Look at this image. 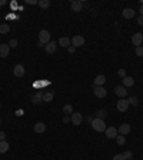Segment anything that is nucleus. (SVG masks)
Segmentation results:
<instances>
[{
    "label": "nucleus",
    "instance_id": "nucleus-43",
    "mask_svg": "<svg viewBox=\"0 0 143 160\" xmlns=\"http://www.w3.org/2000/svg\"><path fill=\"white\" fill-rule=\"evenodd\" d=\"M0 107H2V105H0Z\"/></svg>",
    "mask_w": 143,
    "mask_h": 160
},
{
    "label": "nucleus",
    "instance_id": "nucleus-5",
    "mask_svg": "<svg viewBox=\"0 0 143 160\" xmlns=\"http://www.w3.org/2000/svg\"><path fill=\"white\" fill-rule=\"evenodd\" d=\"M72 44H73L75 47H82L83 44H84V37L80 36V34L73 36V37H72Z\"/></svg>",
    "mask_w": 143,
    "mask_h": 160
},
{
    "label": "nucleus",
    "instance_id": "nucleus-23",
    "mask_svg": "<svg viewBox=\"0 0 143 160\" xmlns=\"http://www.w3.org/2000/svg\"><path fill=\"white\" fill-rule=\"evenodd\" d=\"M94 116L97 117V119H102V120H105L106 116H107V111H106V109H100V110H97L96 113H94Z\"/></svg>",
    "mask_w": 143,
    "mask_h": 160
},
{
    "label": "nucleus",
    "instance_id": "nucleus-3",
    "mask_svg": "<svg viewBox=\"0 0 143 160\" xmlns=\"http://www.w3.org/2000/svg\"><path fill=\"white\" fill-rule=\"evenodd\" d=\"M70 120L75 126H79V124H82V121H83V115L79 113V111H73L70 115Z\"/></svg>",
    "mask_w": 143,
    "mask_h": 160
},
{
    "label": "nucleus",
    "instance_id": "nucleus-33",
    "mask_svg": "<svg viewBox=\"0 0 143 160\" xmlns=\"http://www.w3.org/2000/svg\"><path fill=\"white\" fill-rule=\"evenodd\" d=\"M9 46H10V47H13V49H14V47H17V40L16 39H11L10 43H9Z\"/></svg>",
    "mask_w": 143,
    "mask_h": 160
},
{
    "label": "nucleus",
    "instance_id": "nucleus-2",
    "mask_svg": "<svg viewBox=\"0 0 143 160\" xmlns=\"http://www.w3.org/2000/svg\"><path fill=\"white\" fill-rule=\"evenodd\" d=\"M39 42H40V43H43L44 46L49 43V42H50L49 30H40V32H39Z\"/></svg>",
    "mask_w": 143,
    "mask_h": 160
},
{
    "label": "nucleus",
    "instance_id": "nucleus-19",
    "mask_svg": "<svg viewBox=\"0 0 143 160\" xmlns=\"http://www.w3.org/2000/svg\"><path fill=\"white\" fill-rule=\"evenodd\" d=\"M33 129H34V132H36V133H44V132H46V124L42 123V121H39V123L34 124Z\"/></svg>",
    "mask_w": 143,
    "mask_h": 160
},
{
    "label": "nucleus",
    "instance_id": "nucleus-12",
    "mask_svg": "<svg viewBox=\"0 0 143 160\" xmlns=\"http://www.w3.org/2000/svg\"><path fill=\"white\" fill-rule=\"evenodd\" d=\"M115 93H116V96H119L120 99H125V97L127 96L126 87H123V86H116V87H115Z\"/></svg>",
    "mask_w": 143,
    "mask_h": 160
},
{
    "label": "nucleus",
    "instance_id": "nucleus-17",
    "mask_svg": "<svg viewBox=\"0 0 143 160\" xmlns=\"http://www.w3.org/2000/svg\"><path fill=\"white\" fill-rule=\"evenodd\" d=\"M105 83H106V76H103V74H99V76L94 77V86H103Z\"/></svg>",
    "mask_w": 143,
    "mask_h": 160
},
{
    "label": "nucleus",
    "instance_id": "nucleus-20",
    "mask_svg": "<svg viewBox=\"0 0 143 160\" xmlns=\"http://www.w3.org/2000/svg\"><path fill=\"white\" fill-rule=\"evenodd\" d=\"M122 14H123V17H125V19H132V17H135L136 11L133 10V9H125Z\"/></svg>",
    "mask_w": 143,
    "mask_h": 160
},
{
    "label": "nucleus",
    "instance_id": "nucleus-11",
    "mask_svg": "<svg viewBox=\"0 0 143 160\" xmlns=\"http://www.w3.org/2000/svg\"><path fill=\"white\" fill-rule=\"evenodd\" d=\"M132 43L136 46V47H139V46H142L143 43V34L142 33H135L132 37Z\"/></svg>",
    "mask_w": 143,
    "mask_h": 160
},
{
    "label": "nucleus",
    "instance_id": "nucleus-4",
    "mask_svg": "<svg viewBox=\"0 0 143 160\" xmlns=\"http://www.w3.org/2000/svg\"><path fill=\"white\" fill-rule=\"evenodd\" d=\"M93 93H94V96H96V97L103 99V97H106L107 92H106V89L103 87V86H93Z\"/></svg>",
    "mask_w": 143,
    "mask_h": 160
},
{
    "label": "nucleus",
    "instance_id": "nucleus-42",
    "mask_svg": "<svg viewBox=\"0 0 143 160\" xmlns=\"http://www.w3.org/2000/svg\"><path fill=\"white\" fill-rule=\"evenodd\" d=\"M0 123H2V119H0Z\"/></svg>",
    "mask_w": 143,
    "mask_h": 160
},
{
    "label": "nucleus",
    "instance_id": "nucleus-7",
    "mask_svg": "<svg viewBox=\"0 0 143 160\" xmlns=\"http://www.w3.org/2000/svg\"><path fill=\"white\" fill-rule=\"evenodd\" d=\"M116 107H117V110H119V111L125 113V111H126L127 109H129V102H127L126 99H120L119 102H117Z\"/></svg>",
    "mask_w": 143,
    "mask_h": 160
},
{
    "label": "nucleus",
    "instance_id": "nucleus-27",
    "mask_svg": "<svg viewBox=\"0 0 143 160\" xmlns=\"http://www.w3.org/2000/svg\"><path fill=\"white\" fill-rule=\"evenodd\" d=\"M39 7H42V9H47L50 6V2L49 0H39V3H37Z\"/></svg>",
    "mask_w": 143,
    "mask_h": 160
},
{
    "label": "nucleus",
    "instance_id": "nucleus-24",
    "mask_svg": "<svg viewBox=\"0 0 143 160\" xmlns=\"http://www.w3.org/2000/svg\"><path fill=\"white\" fill-rule=\"evenodd\" d=\"M9 143L3 140V142H0V155H3V153H7V150H9Z\"/></svg>",
    "mask_w": 143,
    "mask_h": 160
},
{
    "label": "nucleus",
    "instance_id": "nucleus-28",
    "mask_svg": "<svg viewBox=\"0 0 143 160\" xmlns=\"http://www.w3.org/2000/svg\"><path fill=\"white\" fill-rule=\"evenodd\" d=\"M116 140H117V144H119V146H123V144L126 143V139H125V136H123V134H117Z\"/></svg>",
    "mask_w": 143,
    "mask_h": 160
},
{
    "label": "nucleus",
    "instance_id": "nucleus-9",
    "mask_svg": "<svg viewBox=\"0 0 143 160\" xmlns=\"http://www.w3.org/2000/svg\"><path fill=\"white\" fill-rule=\"evenodd\" d=\"M56 49H57V42H53V40H50L49 43L44 46V50H46V53H49V55L55 53Z\"/></svg>",
    "mask_w": 143,
    "mask_h": 160
},
{
    "label": "nucleus",
    "instance_id": "nucleus-16",
    "mask_svg": "<svg viewBox=\"0 0 143 160\" xmlns=\"http://www.w3.org/2000/svg\"><path fill=\"white\" fill-rule=\"evenodd\" d=\"M117 132H119V134H127V133L130 132V124H127V123H123V124H120L119 126V129H117Z\"/></svg>",
    "mask_w": 143,
    "mask_h": 160
},
{
    "label": "nucleus",
    "instance_id": "nucleus-10",
    "mask_svg": "<svg viewBox=\"0 0 143 160\" xmlns=\"http://www.w3.org/2000/svg\"><path fill=\"white\" fill-rule=\"evenodd\" d=\"M10 53V46L9 44H0V57L2 59H6Z\"/></svg>",
    "mask_w": 143,
    "mask_h": 160
},
{
    "label": "nucleus",
    "instance_id": "nucleus-26",
    "mask_svg": "<svg viewBox=\"0 0 143 160\" xmlns=\"http://www.w3.org/2000/svg\"><path fill=\"white\" fill-rule=\"evenodd\" d=\"M63 111H65L66 116H70L72 113H73V107H72V105H65L63 106Z\"/></svg>",
    "mask_w": 143,
    "mask_h": 160
},
{
    "label": "nucleus",
    "instance_id": "nucleus-29",
    "mask_svg": "<svg viewBox=\"0 0 143 160\" xmlns=\"http://www.w3.org/2000/svg\"><path fill=\"white\" fill-rule=\"evenodd\" d=\"M122 155L125 156V159H126V160H132L133 159V153L130 152V150H126V152H125V153H122Z\"/></svg>",
    "mask_w": 143,
    "mask_h": 160
},
{
    "label": "nucleus",
    "instance_id": "nucleus-1",
    "mask_svg": "<svg viewBox=\"0 0 143 160\" xmlns=\"http://www.w3.org/2000/svg\"><path fill=\"white\" fill-rule=\"evenodd\" d=\"M90 124H92V127H93L96 132H99V133H102V132H105L106 130V123H105V120H102V119L94 117Z\"/></svg>",
    "mask_w": 143,
    "mask_h": 160
},
{
    "label": "nucleus",
    "instance_id": "nucleus-38",
    "mask_svg": "<svg viewBox=\"0 0 143 160\" xmlns=\"http://www.w3.org/2000/svg\"><path fill=\"white\" fill-rule=\"evenodd\" d=\"M63 121H65V123H69V121H72V120H70V116H65Z\"/></svg>",
    "mask_w": 143,
    "mask_h": 160
},
{
    "label": "nucleus",
    "instance_id": "nucleus-30",
    "mask_svg": "<svg viewBox=\"0 0 143 160\" xmlns=\"http://www.w3.org/2000/svg\"><path fill=\"white\" fill-rule=\"evenodd\" d=\"M136 55H138L139 57H143V47H142V46L136 47Z\"/></svg>",
    "mask_w": 143,
    "mask_h": 160
},
{
    "label": "nucleus",
    "instance_id": "nucleus-39",
    "mask_svg": "<svg viewBox=\"0 0 143 160\" xmlns=\"http://www.w3.org/2000/svg\"><path fill=\"white\" fill-rule=\"evenodd\" d=\"M37 47H39V49H42V47H44V44H43V43H40V42H39V44H37Z\"/></svg>",
    "mask_w": 143,
    "mask_h": 160
},
{
    "label": "nucleus",
    "instance_id": "nucleus-6",
    "mask_svg": "<svg viewBox=\"0 0 143 160\" xmlns=\"http://www.w3.org/2000/svg\"><path fill=\"white\" fill-rule=\"evenodd\" d=\"M24 72H26V69L23 64H16V66L13 67V74L16 76V77H23L24 76Z\"/></svg>",
    "mask_w": 143,
    "mask_h": 160
},
{
    "label": "nucleus",
    "instance_id": "nucleus-37",
    "mask_svg": "<svg viewBox=\"0 0 143 160\" xmlns=\"http://www.w3.org/2000/svg\"><path fill=\"white\" fill-rule=\"evenodd\" d=\"M26 3L27 5H37L39 2H36V0H26Z\"/></svg>",
    "mask_w": 143,
    "mask_h": 160
},
{
    "label": "nucleus",
    "instance_id": "nucleus-35",
    "mask_svg": "<svg viewBox=\"0 0 143 160\" xmlns=\"http://www.w3.org/2000/svg\"><path fill=\"white\" fill-rule=\"evenodd\" d=\"M6 140V133L5 132H0V142Z\"/></svg>",
    "mask_w": 143,
    "mask_h": 160
},
{
    "label": "nucleus",
    "instance_id": "nucleus-21",
    "mask_svg": "<svg viewBox=\"0 0 143 160\" xmlns=\"http://www.w3.org/2000/svg\"><path fill=\"white\" fill-rule=\"evenodd\" d=\"M57 44H60V47H69L70 46V39L69 37H60L59 39V42H57Z\"/></svg>",
    "mask_w": 143,
    "mask_h": 160
},
{
    "label": "nucleus",
    "instance_id": "nucleus-32",
    "mask_svg": "<svg viewBox=\"0 0 143 160\" xmlns=\"http://www.w3.org/2000/svg\"><path fill=\"white\" fill-rule=\"evenodd\" d=\"M113 160H126V159H125V156H123V155H120V153H117V155H115V156H113Z\"/></svg>",
    "mask_w": 143,
    "mask_h": 160
},
{
    "label": "nucleus",
    "instance_id": "nucleus-14",
    "mask_svg": "<svg viewBox=\"0 0 143 160\" xmlns=\"http://www.w3.org/2000/svg\"><path fill=\"white\" fill-rule=\"evenodd\" d=\"M70 7L73 11H80L83 9V3L80 2V0H73L70 3Z\"/></svg>",
    "mask_w": 143,
    "mask_h": 160
},
{
    "label": "nucleus",
    "instance_id": "nucleus-8",
    "mask_svg": "<svg viewBox=\"0 0 143 160\" xmlns=\"http://www.w3.org/2000/svg\"><path fill=\"white\" fill-rule=\"evenodd\" d=\"M106 137L107 139H116L117 137V129L116 127H113V126H110V127H106Z\"/></svg>",
    "mask_w": 143,
    "mask_h": 160
},
{
    "label": "nucleus",
    "instance_id": "nucleus-15",
    "mask_svg": "<svg viewBox=\"0 0 143 160\" xmlns=\"http://www.w3.org/2000/svg\"><path fill=\"white\" fill-rule=\"evenodd\" d=\"M55 97V92L53 90H49V92H44L43 93V102L44 103H50Z\"/></svg>",
    "mask_w": 143,
    "mask_h": 160
},
{
    "label": "nucleus",
    "instance_id": "nucleus-41",
    "mask_svg": "<svg viewBox=\"0 0 143 160\" xmlns=\"http://www.w3.org/2000/svg\"><path fill=\"white\" fill-rule=\"evenodd\" d=\"M5 3H6L5 0H0V6H3V5H5Z\"/></svg>",
    "mask_w": 143,
    "mask_h": 160
},
{
    "label": "nucleus",
    "instance_id": "nucleus-22",
    "mask_svg": "<svg viewBox=\"0 0 143 160\" xmlns=\"http://www.w3.org/2000/svg\"><path fill=\"white\" fill-rule=\"evenodd\" d=\"M127 102H129V106H133V107H138L139 106V99L136 97V96H129V99H127Z\"/></svg>",
    "mask_w": 143,
    "mask_h": 160
},
{
    "label": "nucleus",
    "instance_id": "nucleus-13",
    "mask_svg": "<svg viewBox=\"0 0 143 160\" xmlns=\"http://www.w3.org/2000/svg\"><path fill=\"white\" fill-rule=\"evenodd\" d=\"M43 93L44 92H36V93L32 96V99H30L32 103H33V105H39L40 102H43Z\"/></svg>",
    "mask_w": 143,
    "mask_h": 160
},
{
    "label": "nucleus",
    "instance_id": "nucleus-40",
    "mask_svg": "<svg viewBox=\"0 0 143 160\" xmlns=\"http://www.w3.org/2000/svg\"><path fill=\"white\" fill-rule=\"evenodd\" d=\"M140 16H143V5L140 6Z\"/></svg>",
    "mask_w": 143,
    "mask_h": 160
},
{
    "label": "nucleus",
    "instance_id": "nucleus-18",
    "mask_svg": "<svg viewBox=\"0 0 143 160\" xmlns=\"http://www.w3.org/2000/svg\"><path fill=\"white\" fill-rule=\"evenodd\" d=\"M135 84V79L130 77V76H126L123 77V87H132Z\"/></svg>",
    "mask_w": 143,
    "mask_h": 160
},
{
    "label": "nucleus",
    "instance_id": "nucleus-34",
    "mask_svg": "<svg viewBox=\"0 0 143 160\" xmlns=\"http://www.w3.org/2000/svg\"><path fill=\"white\" fill-rule=\"evenodd\" d=\"M67 52H69V53H75V52H76V47H75V46H69V47H67Z\"/></svg>",
    "mask_w": 143,
    "mask_h": 160
},
{
    "label": "nucleus",
    "instance_id": "nucleus-25",
    "mask_svg": "<svg viewBox=\"0 0 143 160\" xmlns=\"http://www.w3.org/2000/svg\"><path fill=\"white\" fill-rule=\"evenodd\" d=\"M9 30H10V26H9L7 23H3V24H0V34L9 33Z\"/></svg>",
    "mask_w": 143,
    "mask_h": 160
},
{
    "label": "nucleus",
    "instance_id": "nucleus-31",
    "mask_svg": "<svg viewBox=\"0 0 143 160\" xmlns=\"http://www.w3.org/2000/svg\"><path fill=\"white\" fill-rule=\"evenodd\" d=\"M117 74H119L122 79L126 77V70H125V69H119V70H117Z\"/></svg>",
    "mask_w": 143,
    "mask_h": 160
},
{
    "label": "nucleus",
    "instance_id": "nucleus-36",
    "mask_svg": "<svg viewBox=\"0 0 143 160\" xmlns=\"http://www.w3.org/2000/svg\"><path fill=\"white\" fill-rule=\"evenodd\" d=\"M138 24H139V26H143V16L138 17Z\"/></svg>",
    "mask_w": 143,
    "mask_h": 160
}]
</instances>
